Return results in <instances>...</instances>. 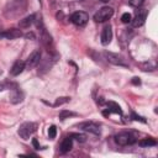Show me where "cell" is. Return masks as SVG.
<instances>
[{
    "instance_id": "8992f818",
    "label": "cell",
    "mask_w": 158,
    "mask_h": 158,
    "mask_svg": "<svg viewBox=\"0 0 158 158\" xmlns=\"http://www.w3.org/2000/svg\"><path fill=\"white\" fill-rule=\"evenodd\" d=\"M88 20H89L88 14H86V12H83V11H77V12H74V14L70 16V21H72L75 26H79V27L86 25Z\"/></svg>"
},
{
    "instance_id": "52a82bcc",
    "label": "cell",
    "mask_w": 158,
    "mask_h": 158,
    "mask_svg": "<svg viewBox=\"0 0 158 158\" xmlns=\"http://www.w3.org/2000/svg\"><path fill=\"white\" fill-rule=\"evenodd\" d=\"M78 127L83 131H86V132H90V133H94V135H100V125H98L95 122L85 121V122L79 123Z\"/></svg>"
},
{
    "instance_id": "83f0119b",
    "label": "cell",
    "mask_w": 158,
    "mask_h": 158,
    "mask_svg": "<svg viewBox=\"0 0 158 158\" xmlns=\"http://www.w3.org/2000/svg\"><path fill=\"white\" fill-rule=\"evenodd\" d=\"M100 1H102V2H109L110 0H100Z\"/></svg>"
},
{
    "instance_id": "4316f807",
    "label": "cell",
    "mask_w": 158,
    "mask_h": 158,
    "mask_svg": "<svg viewBox=\"0 0 158 158\" xmlns=\"http://www.w3.org/2000/svg\"><path fill=\"white\" fill-rule=\"evenodd\" d=\"M7 88V85L5 84V83H0V91H2V90H5Z\"/></svg>"
},
{
    "instance_id": "e0dca14e",
    "label": "cell",
    "mask_w": 158,
    "mask_h": 158,
    "mask_svg": "<svg viewBox=\"0 0 158 158\" xmlns=\"http://www.w3.org/2000/svg\"><path fill=\"white\" fill-rule=\"evenodd\" d=\"M138 144H139L141 147H151V146H156L157 142H156V139H153V138H143V139H141V141L138 142Z\"/></svg>"
},
{
    "instance_id": "5b68a950",
    "label": "cell",
    "mask_w": 158,
    "mask_h": 158,
    "mask_svg": "<svg viewBox=\"0 0 158 158\" xmlns=\"http://www.w3.org/2000/svg\"><path fill=\"white\" fill-rule=\"evenodd\" d=\"M104 56H105V58H106L107 62H110V63H112V64H115V65L128 67V64L126 63L125 58H123L122 56L117 54V53H112V52H107V51H105V52H104Z\"/></svg>"
},
{
    "instance_id": "7a4b0ae2",
    "label": "cell",
    "mask_w": 158,
    "mask_h": 158,
    "mask_svg": "<svg viewBox=\"0 0 158 158\" xmlns=\"http://www.w3.org/2000/svg\"><path fill=\"white\" fill-rule=\"evenodd\" d=\"M37 130V123L35 122H23L19 128V135L22 139H28L30 136Z\"/></svg>"
},
{
    "instance_id": "7402d4cb",
    "label": "cell",
    "mask_w": 158,
    "mask_h": 158,
    "mask_svg": "<svg viewBox=\"0 0 158 158\" xmlns=\"http://www.w3.org/2000/svg\"><path fill=\"white\" fill-rule=\"evenodd\" d=\"M56 135H57V128H56L54 125H52V126L48 128V137H49L51 139H53V138L56 137Z\"/></svg>"
},
{
    "instance_id": "f1b7e54d",
    "label": "cell",
    "mask_w": 158,
    "mask_h": 158,
    "mask_svg": "<svg viewBox=\"0 0 158 158\" xmlns=\"http://www.w3.org/2000/svg\"><path fill=\"white\" fill-rule=\"evenodd\" d=\"M0 73H1V70H0Z\"/></svg>"
},
{
    "instance_id": "6da1fadb",
    "label": "cell",
    "mask_w": 158,
    "mask_h": 158,
    "mask_svg": "<svg viewBox=\"0 0 158 158\" xmlns=\"http://www.w3.org/2000/svg\"><path fill=\"white\" fill-rule=\"evenodd\" d=\"M37 27H38V30H40V40H41L42 44L47 48V51H52V49H53V41H52V37H51V35L46 31V28H44V26H43V23H42L41 20L37 22Z\"/></svg>"
},
{
    "instance_id": "3957f363",
    "label": "cell",
    "mask_w": 158,
    "mask_h": 158,
    "mask_svg": "<svg viewBox=\"0 0 158 158\" xmlns=\"http://www.w3.org/2000/svg\"><path fill=\"white\" fill-rule=\"evenodd\" d=\"M115 142L118 146H130L136 142V137L130 132H120L115 136Z\"/></svg>"
},
{
    "instance_id": "ba28073f",
    "label": "cell",
    "mask_w": 158,
    "mask_h": 158,
    "mask_svg": "<svg viewBox=\"0 0 158 158\" xmlns=\"http://www.w3.org/2000/svg\"><path fill=\"white\" fill-rule=\"evenodd\" d=\"M40 62H41V51L36 49L30 54V57L27 58V60L25 63H26V67L31 69V68H35Z\"/></svg>"
},
{
    "instance_id": "5bb4252c",
    "label": "cell",
    "mask_w": 158,
    "mask_h": 158,
    "mask_svg": "<svg viewBox=\"0 0 158 158\" xmlns=\"http://www.w3.org/2000/svg\"><path fill=\"white\" fill-rule=\"evenodd\" d=\"M22 100H23V93L17 88L12 89V91L10 94V101L12 104H17V102H21Z\"/></svg>"
},
{
    "instance_id": "cb8c5ba5",
    "label": "cell",
    "mask_w": 158,
    "mask_h": 158,
    "mask_svg": "<svg viewBox=\"0 0 158 158\" xmlns=\"http://www.w3.org/2000/svg\"><path fill=\"white\" fill-rule=\"evenodd\" d=\"M132 117H133V120H136V121H141V122H146V120H144L143 117H141V116H138V115H136V114H133V112H132Z\"/></svg>"
},
{
    "instance_id": "277c9868",
    "label": "cell",
    "mask_w": 158,
    "mask_h": 158,
    "mask_svg": "<svg viewBox=\"0 0 158 158\" xmlns=\"http://www.w3.org/2000/svg\"><path fill=\"white\" fill-rule=\"evenodd\" d=\"M112 15H114L112 7H110V6H104V7H101V9L94 15V20H95L96 22H105V21H107L109 19H111Z\"/></svg>"
},
{
    "instance_id": "4fadbf2b",
    "label": "cell",
    "mask_w": 158,
    "mask_h": 158,
    "mask_svg": "<svg viewBox=\"0 0 158 158\" xmlns=\"http://www.w3.org/2000/svg\"><path fill=\"white\" fill-rule=\"evenodd\" d=\"M110 114H118V115H121V114H122V110H121V107H120L116 102L109 101V102H107V110L104 111V115L107 116V115H110Z\"/></svg>"
},
{
    "instance_id": "9a60e30c",
    "label": "cell",
    "mask_w": 158,
    "mask_h": 158,
    "mask_svg": "<svg viewBox=\"0 0 158 158\" xmlns=\"http://www.w3.org/2000/svg\"><path fill=\"white\" fill-rule=\"evenodd\" d=\"M73 147V138L72 137H65L63 141H62V144H60V152L62 153H67L72 149Z\"/></svg>"
},
{
    "instance_id": "2e32d148",
    "label": "cell",
    "mask_w": 158,
    "mask_h": 158,
    "mask_svg": "<svg viewBox=\"0 0 158 158\" xmlns=\"http://www.w3.org/2000/svg\"><path fill=\"white\" fill-rule=\"evenodd\" d=\"M35 19H36V15H35V14H32V15H30V16H26L25 19L20 20L19 26H20L21 28H27V27H30V26L33 23Z\"/></svg>"
},
{
    "instance_id": "484cf974",
    "label": "cell",
    "mask_w": 158,
    "mask_h": 158,
    "mask_svg": "<svg viewBox=\"0 0 158 158\" xmlns=\"http://www.w3.org/2000/svg\"><path fill=\"white\" fill-rule=\"evenodd\" d=\"M132 84H135V85H139V84H141L139 78H133V79H132Z\"/></svg>"
},
{
    "instance_id": "9c48e42d",
    "label": "cell",
    "mask_w": 158,
    "mask_h": 158,
    "mask_svg": "<svg viewBox=\"0 0 158 158\" xmlns=\"http://www.w3.org/2000/svg\"><path fill=\"white\" fill-rule=\"evenodd\" d=\"M21 36H22V32L21 30H17V28H10L0 32V38H6V40H15Z\"/></svg>"
},
{
    "instance_id": "603a6c76",
    "label": "cell",
    "mask_w": 158,
    "mask_h": 158,
    "mask_svg": "<svg viewBox=\"0 0 158 158\" xmlns=\"http://www.w3.org/2000/svg\"><path fill=\"white\" fill-rule=\"evenodd\" d=\"M144 0H128V4L133 7H141L143 5Z\"/></svg>"
},
{
    "instance_id": "44dd1931",
    "label": "cell",
    "mask_w": 158,
    "mask_h": 158,
    "mask_svg": "<svg viewBox=\"0 0 158 158\" xmlns=\"http://www.w3.org/2000/svg\"><path fill=\"white\" fill-rule=\"evenodd\" d=\"M131 20H132V16H131V14H128V12H125V14L121 16V21H122L123 23H131Z\"/></svg>"
},
{
    "instance_id": "30bf717a",
    "label": "cell",
    "mask_w": 158,
    "mask_h": 158,
    "mask_svg": "<svg viewBox=\"0 0 158 158\" xmlns=\"http://www.w3.org/2000/svg\"><path fill=\"white\" fill-rule=\"evenodd\" d=\"M146 16H147V11H146V10H139V11H137L135 19L131 20L132 26H133V27H141V26L144 23Z\"/></svg>"
},
{
    "instance_id": "d6986e66",
    "label": "cell",
    "mask_w": 158,
    "mask_h": 158,
    "mask_svg": "<svg viewBox=\"0 0 158 158\" xmlns=\"http://www.w3.org/2000/svg\"><path fill=\"white\" fill-rule=\"evenodd\" d=\"M70 137H72V138H74L75 141L80 142V143H83V142H85V141H86V136H85V135H79V133H72V135H70Z\"/></svg>"
},
{
    "instance_id": "d4e9b609",
    "label": "cell",
    "mask_w": 158,
    "mask_h": 158,
    "mask_svg": "<svg viewBox=\"0 0 158 158\" xmlns=\"http://www.w3.org/2000/svg\"><path fill=\"white\" fill-rule=\"evenodd\" d=\"M32 144H33V147H35L36 149H40V144H38L37 138H33V139H32Z\"/></svg>"
},
{
    "instance_id": "8fae6325",
    "label": "cell",
    "mask_w": 158,
    "mask_h": 158,
    "mask_svg": "<svg viewBox=\"0 0 158 158\" xmlns=\"http://www.w3.org/2000/svg\"><path fill=\"white\" fill-rule=\"evenodd\" d=\"M111 40H112V30L110 25H106L101 32V44L106 46L111 42Z\"/></svg>"
},
{
    "instance_id": "ffe728a7",
    "label": "cell",
    "mask_w": 158,
    "mask_h": 158,
    "mask_svg": "<svg viewBox=\"0 0 158 158\" xmlns=\"http://www.w3.org/2000/svg\"><path fill=\"white\" fill-rule=\"evenodd\" d=\"M69 99H70V98H68V96L58 98V99L56 100V102L53 104V106H59V105H62V104H65V102H68V101H69Z\"/></svg>"
},
{
    "instance_id": "7c38bea8",
    "label": "cell",
    "mask_w": 158,
    "mask_h": 158,
    "mask_svg": "<svg viewBox=\"0 0 158 158\" xmlns=\"http://www.w3.org/2000/svg\"><path fill=\"white\" fill-rule=\"evenodd\" d=\"M25 67H26V63H25V62H22V60H16V62L14 63V65L11 67V69H10V74L14 75V77H16V75H19V74H21V73L23 72Z\"/></svg>"
},
{
    "instance_id": "ac0fdd59",
    "label": "cell",
    "mask_w": 158,
    "mask_h": 158,
    "mask_svg": "<svg viewBox=\"0 0 158 158\" xmlns=\"http://www.w3.org/2000/svg\"><path fill=\"white\" fill-rule=\"evenodd\" d=\"M70 116H77V114L73 112V111H68V110H62V111L59 112V118H60V120H64V118L70 117Z\"/></svg>"
}]
</instances>
